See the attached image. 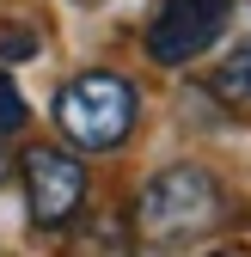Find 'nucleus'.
<instances>
[{"instance_id":"1","label":"nucleus","mask_w":251,"mask_h":257,"mask_svg":"<svg viewBox=\"0 0 251 257\" xmlns=\"http://www.w3.org/2000/svg\"><path fill=\"white\" fill-rule=\"evenodd\" d=\"M221 214H227L221 178L208 166L184 159V166H166V172H153L141 184V196L129 208V227H135V245H147V251H178V245L214 233Z\"/></svg>"},{"instance_id":"2","label":"nucleus","mask_w":251,"mask_h":257,"mask_svg":"<svg viewBox=\"0 0 251 257\" xmlns=\"http://www.w3.org/2000/svg\"><path fill=\"white\" fill-rule=\"evenodd\" d=\"M49 116H55V135L74 153H110L135 135L141 92H135V80H122L110 68H86L74 80H61Z\"/></svg>"},{"instance_id":"3","label":"nucleus","mask_w":251,"mask_h":257,"mask_svg":"<svg viewBox=\"0 0 251 257\" xmlns=\"http://www.w3.org/2000/svg\"><path fill=\"white\" fill-rule=\"evenodd\" d=\"M25 208L37 233H68L86 214V166L68 147H25Z\"/></svg>"},{"instance_id":"4","label":"nucleus","mask_w":251,"mask_h":257,"mask_svg":"<svg viewBox=\"0 0 251 257\" xmlns=\"http://www.w3.org/2000/svg\"><path fill=\"white\" fill-rule=\"evenodd\" d=\"M233 19V0H160L147 19V61H160V68H190L202 61L214 43H221V31Z\"/></svg>"},{"instance_id":"5","label":"nucleus","mask_w":251,"mask_h":257,"mask_svg":"<svg viewBox=\"0 0 251 257\" xmlns=\"http://www.w3.org/2000/svg\"><path fill=\"white\" fill-rule=\"evenodd\" d=\"M68 257H135V227L122 208H92L74 220L68 233Z\"/></svg>"},{"instance_id":"6","label":"nucleus","mask_w":251,"mask_h":257,"mask_svg":"<svg viewBox=\"0 0 251 257\" xmlns=\"http://www.w3.org/2000/svg\"><path fill=\"white\" fill-rule=\"evenodd\" d=\"M214 98L221 104H251V37H239L227 55H221V68H214Z\"/></svg>"},{"instance_id":"7","label":"nucleus","mask_w":251,"mask_h":257,"mask_svg":"<svg viewBox=\"0 0 251 257\" xmlns=\"http://www.w3.org/2000/svg\"><path fill=\"white\" fill-rule=\"evenodd\" d=\"M25 122H31L25 92L13 86V74H7V68H0V135H25Z\"/></svg>"},{"instance_id":"8","label":"nucleus","mask_w":251,"mask_h":257,"mask_svg":"<svg viewBox=\"0 0 251 257\" xmlns=\"http://www.w3.org/2000/svg\"><path fill=\"white\" fill-rule=\"evenodd\" d=\"M37 31H31V25H7V31H0V61H7V68H13V61H31V55H37Z\"/></svg>"},{"instance_id":"9","label":"nucleus","mask_w":251,"mask_h":257,"mask_svg":"<svg viewBox=\"0 0 251 257\" xmlns=\"http://www.w3.org/2000/svg\"><path fill=\"white\" fill-rule=\"evenodd\" d=\"M13 178V147H7V135H0V184Z\"/></svg>"},{"instance_id":"10","label":"nucleus","mask_w":251,"mask_h":257,"mask_svg":"<svg viewBox=\"0 0 251 257\" xmlns=\"http://www.w3.org/2000/svg\"><path fill=\"white\" fill-rule=\"evenodd\" d=\"M208 257H251L245 245H227V251H208Z\"/></svg>"},{"instance_id":"11","label":"nucleus","mask_w":251,"mask_h":257,"mask_svg":"<svg viewBox=\"0 0 251 257\" xmlns=\"http://www.w3.org/2000/svg\"><path fill=\"white\" fill-rule=\"evenodd\" d=\"M80 7H98V0H80Z\"/></svg>"}]
</instances>
